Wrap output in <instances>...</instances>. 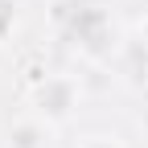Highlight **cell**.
I'll return each mask as SVG.
<instances>
[{
  "mask_svg": "<svg viewBox=\"0 0 148 148\" xmlns=\"http://www.w3.org/2000/svg\"><path fill=\"white\" fill-rule=\"evenodd\" d=\"M74 148H123V140H119L115 132H90V136H82Z\"/></svg>",
  "mask_w": 148,
  "mask_h": 148,
  "instance_id": "cell-5",
  "label": "cell"
},
{
  "mask_svg": "<svg viewBox=\"0 0 148 148\" xmlns=\"http://www.w3.org/2000/svg\"><path fill=\"white\" fill-rule=\"evenodd\" d=\"M82 103V82L74 74H41L29 86V111L37 119H45L49 127H62L78 115Z\"/></svg>",
  "mask_w": 148,
  "mask_h": 148,
  "instance_id": "cell-2",
  "label": "cell"
},
{
  "mask_svg": "<svg viewBox=\"0 0 148 148\" xmlns=\"http://www.w3.org/2000/svg\"><path fill=\"white\" fill-rule=\"evenodd\" d=\"M136 45H140V49L148 53V12L140 16V21H136Z\"/></svg>",
  "mask_w": 148,
  "mask_h": 148,
  "instance_id": "cell-6",
  "label": "cell"
},
{
  "mask_svg": "<svg viewBox=\"0 0 148 148\" xmlns=\"http://www.w3.org/2000/svg\"><path fill=\"white\" fill-rule=\"evenodd\" d=\"M66 37H70L74 53H78L82 62H90V66L111 62V58L119 53V41H123L115 16H111L107 8H95V4L70 12V21H66Z\"/></svg>",
  "mask_w": 148,
  "mask_h": 148,
  "instance_id": "cell-1",
  "label": "cell"
},
{
  "mask_svg": "<svg viewBox=\"0 0 148 148\" xmlns=\"http://www.w3.org/2000/svg\"><path fill=\"white\" fill-rule=\"evenodd\" d=\"M21 29V0H0V45H8Z\"/></svg>",
  "mask_w": 148,
  "mask_h": 148,
  "instance_id": "cell-4",
  "label": "cell"
},
{
  "mask_svg": "<svg viewBox=\"0 0 148 148\" xmlns=\"http://www.w3.org/2000/svg\"><path fill=\"white\" fill-rule=\"evenodd\" d=\"M49 140H53V127L45 119H37L33 111L29 115H16L4 127V148H49Z\"/></svg>",
  "mask_w": 148,
  "mask_h": 148,
  "instance_id": "cell-3",
  "label": "cell"
}]
</instances>
